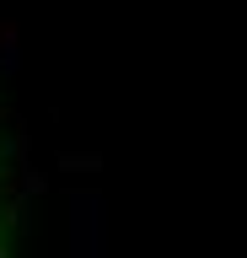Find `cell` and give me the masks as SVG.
<instances>
[{
  "instance_id": "obj_2",
  "label": "cell",
  "mask_w": 247,
  "mask_h": 258,
  "mask_svg": "<svg viewBox=\"0 0 247 258\" xmlns=\"http://www.w3.org/2000/svg\"><path fill=\"white\" fill-rule=\"evenodd\" d=\"M59 167H65V172H97L102 156H75V151H65V156H59Z\"/></svg>"
},
{
  "instance_id": "obj_1",
  "label": "cell",
  "mask_w": 247,
  "mask_h": 258,
  "mask_svg": "<svg viewBox=\"0 0 247 258\" xmlns=\"http://www.w3.org/2000/svg\"><path fill=\"white\" fill-rule=\"evenodd\" d=\"M70 258H108V199L92 188L70 194Z\"/></svg>"
},
{
  "instance_id": "obj_5",
  "label": "cell",
  "mask_w": 247,
  "mask_h": 258,
  "mask_svg": "<svg viewBox=\"0 0 247 258\" xmlns=\"http://www.w3.org/2000/svg\"><path fill=\"white\" fill-rule=\"evenodd\" d=\"M0 258H6V242H0Z\"/></svg>"
},
{
  "instance_id": "obj_4",
  "label": "cell",
  "mask_w": 247,
  "mask_h": 258,
  "mask_svg": "<svg viewBox=\"0 0 247 258\" xmlns=\"http://www.w3.org/2000/svg\"><path fill=\"white\" fill-rule=\"evenodd\" d=\"M43 188H49V177H43V172H27V177H22V194H43Z\"/></svg>"
},
{
  "instance_id": "obj_3",
  "label": "cell",
  "mask_w": 247,
  "mask_h": 258,
  "mask_svg": "<svg viewBox=\"0 0 247 258\" xmlns=\"http://www.w3.org/2000/svg\"><path fill=\"white\" fill-rule=\"evenodd\" d=\"M0 54H17V22H0Z\"/></svg>"
}]
</instances>
